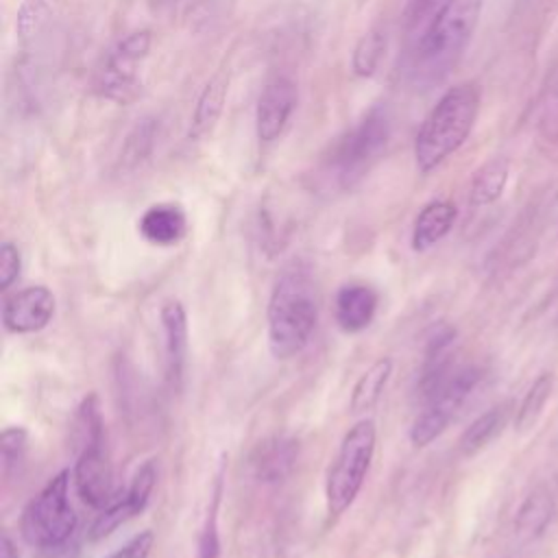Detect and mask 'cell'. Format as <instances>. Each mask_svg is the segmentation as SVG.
I'll use <instances>...</instances> for the list:
<instances>
[{"mask_svg":"<svg viewBox=\"0 0 558 558\" xmlns=\"http://www.w3.org/2000/svg\"><path fill=\"white\" fill-rule=\"evenodd\" d=\"M26 442H28V434L24 427L13 425V427L2 429L0 456H2V475L4 477H9L24 462Z\"/></svg>","mask_w":558,"mask_h":558,"instance_id":"cell-27","label":"cell"},{"mask_svg":"<svg viewBox=\"0 0 558 558\" xmlns=\"http://www.w3.org/2000/svg\"><path fill=\"white\" fill-rule=\"evenodd\" d=\"M458 216V209L451 201L447 198H436L423 205V209L416 214L414 225H412V251L423 253L438 244L453 227Z\"/></svg>","mask_w":558,"mask_h":558,"instance_id":"cell-17","label":"cell"},{"mask_svg":"<svg viewBox=\"0 0 558 558\" xmlns=\"http://www.w3.org/2000/svg\"><path fill=\"white\" fill-rule=\"evenodd\" d=\"M556 519V499L547 488H534L517 510L514 530L521 538L534 541L547 532Z\"/></svg>","mask_w":558,"mask_h":558,"instance_id":"cell-18","label":"cell"},{"mask_svg":"<svg viewBox=\"0 0 558 558\" xmlns=\"http://www.w3.org/2000/svg\"><path fill=\"white\" fill-rule=\"evenodd\" d=\"M70 469H61L24 506L20 517V534L26 545L41 551L70 543L78 523L70 504Z\"/></svg>","mask_w":558,"mask_h":558,"instance_id":"cell-7","label":"cell"},{"mask_svg":"<svg viewBox=\"0 0 558 558\" xmlns=\"http://www.w3.org/2000/svg\"><path fill=\"white\" fill-rule=\"evenodd\" d=\"M440 0H408V7L403 11L405 28H416L425 24V20L432 15V11L438 7Z\"/></svg>","mask_w":558,"mask_h":558,"instance_id":"cell-30","label":"cell"},{"mask_svg":"<svg viewBox=\"0 0 558 558\" xmlns=\"http://www.w3.org/2000/svg\"><path fill=\"white\" fill-rule=\"evenodd\" d=\"M153 545H155L153 530H142L107 558H148L153 551Z\"/></svg>","mask_w":558,"mask_h":558,"instance_id":"cell-29","label":"cell"},{"mask_svg":"<svg viewBox=\"0 0 558 558\" xmlns=\"http://www.w3.org/2000/svg\"><path fill=\"white\" fill-rule=\"evenodd\" d=\"M161 333H163V353H166V373L174 390H181L187 366V314L179 299H166L159 307Z\"/></svg>","mask_w":558,"mask_h":558,"instance_id":"cell-13","label":"cell"},{"mask_svg":"<svg viewBox=\"0 0 558 558\" xmlns=\"http://www.w3.org/2000/svg\"><path fill=\"white\" fill-rule=\"evenodd\" d=\"M227 89H229V78L225 74H216L207 81L192 113V126H190L192 137L205 135L218 122L227 100Z\"/></svg>","mask_w":558,"mask_h":558,"instance_id":"cell-21","label":"cell"},{"mask_svg":"<svg viewBox=\"0 0 558 558\" xmlns=\"http://www.w3.org/2000/svg\"><path fill=\"white\" fill-rule=\"evenodd\" d=\"M137 231L155 246H174L187 235V216L177 203H155L140 216Z\"/></svg>","mask_w":558,"mask_h":558,"instance_id":"cell-16","label":"cell"},{"mask_svg":"<svg viewBox=\"0 0 558 558\" xmlns=\"http://www.w3.org/2000/svg\"><path fill=\"white\" fill-rule=\"evenodd\" d=\"M379 294L362 281H349L338 288L333 299V318L344 333L364 331L377 314Z\"/></svg>","mask_w":558,"mask_h":558,"instance_id":"cell-14","label":"cell"},{"mask_svg":"<svg viewBox=\"0 0 558 558\" xmlns=\"http://www.w3.org/2000/svg\"><path fill=\"white\" fill-rule=\"evenodd\" d=\"M384 52H386V33L368 31L353 48V54H351L353 74L362 78L373 76L384 59Z\"/></svg>","mask_w":558,"mask_h":558,"instance_id":"cell-26","label":"cell"},{"mask_svg":"<svg viewBox=\"0 0 558 558\" xmlns=\"http://www.w3.org/2000/svg\"><path fill=\"white\" fill-rule=\"evenodd\" d=\"M0 558H20V556H17V549H15V545H13V541L9 538V534H2Z\"/></svg>","mask_w":558,"mask_h":558,"instance_id":"cell-32","label":"cell"},{"mask_svg":"<svg viewBox=\"0 0 558 558\" xmlns=\"http://www.w3.org/2000/svg\"><path fill=\"white\" fill-rule=\"evenodd\" d=\"M510 177V161L506 157H493L471 179L469 203L473 207H486L501 198Z\"/></svg>","mask_w":558,"mask_h":558,"instance_id":"cell-19","label":"cell"},{"mask_svg":"<svg viewBox=\"0 0 558 558\" xmlns=\"http://www.w3.org/2000/svg\"><path fill=\"white\" fill-rule=\"evenodd\" d=\"M480 377L482 373L477 366L453 368L442 386L423 401L425 405L410 427V442L414 447H427L429 442H434L449 427L451 418L466 401L471 390L477 386Z\"/></svg>","mask_w":558,"mask_h":558,"instance_id":"cell-9","label":"cell"},{"mask_svg":"<svg viewBox=\"0 0 558 558\" xmlns=\"http://www.w3.org/2000/svg\"><path fill=\"white\" fill-rule=\"evenodd\" d=\"M480 105L482 92L473 81L458 83L438 98L414 140V161L418 172L429 174L469 140Z\"/></svg>","mask_w":558,"mask_h":558,"instance_id":"cell-3","label":"cell"},{"mask_svg":"<svg viewBox=\"0 0 558 558\" xmlns=\"http://www.w3.org/2000/svg\"><path fill=\"white\" fill-rule=\"evenodd\" d=\"M377 445V427L373 418H360L342 436L336 458L325 477V506L331 519L344 514L357 499Z\"/></svg>","mask_w":558,"mask_h":558,"instance_id":"cell-6","label":"cell"},{"mask_svg":"<svg viewBox=\"0 0 558 558\" xmlns=\"http://www.w3.org/2000/svg\"><path fill=\"white\" fill-rule=\"evenodd\" d=\"M484 0H440L408 54V76L418 87L440 83L464 54Z\"/></svg>","mask_w":558,"mask_h":558,"instance_id":"cell-1","label":"cell"},{"mask_svg":"<svg viewBox=\"0 0 558 558\" xmlns=\"http://www.w3.org/2000/svg\"><path fill=\"white\" fill-rule=\"evenodd\" d=\"M318 323V299L312 275L305 264H288L268 299L266 329L268 349L277 360H290L301 353Z\"/></svg>","mask_w":558,"mask_h":558,"instance_id":"cell-2","label":"cell"},{"mask_svg":"<svg viewBox=\"0 0 558 558\" xmlns=\"http://www.w3.org/2000/svg\"><path fill=\"white\" fill-rule=\"evenodd\" d=\"M506 405H495L490 410H486L484 414H480L460 436V451L462 456H473L480 449H484L504 427L506 423Z\"/></svg>","mask_w":558,"mask_h":558,"instance_id":"cell-22","label":"cell"},{"mask_svg":"<svg viewBox=\"0 0 558 558\" xmlns=\"http://www.w3.org/2000/svg\"><path fill=\"white\" fill-rule=\"evenodd\" d=\"M76 445L78 456L72 469V480L78 497L102 510L116 495L113 490V469L107 449L105 421L100 414L98 397L87 395L76 412Z\"/></svg>","mask_w":558,"mask_h":558,"instance_id":"cell-4","label":"cell"},{"mask_svg":"<svg viewBox=\"0 0 558 558\" xmlns=\"http://www.w3.org/2000/svg\"><path fill=\"white\" fill-rule=\"evenodd\" d=\"M157 484V464L155 460H146L133 473L129 486L113 495V499L100 510L96 521L92 523L87 536L89 541H102L116 527L126 523L129 519L142 514L150 501V495Z\"/></svg>","mask_w":558,"mask_h":558,"instance_id":"cell-10","label":"cell"},{"mask_svg":"<svg viewBox=\"0 0 558 558\" xmlns=\"http://www.w3.org/2000/svg\"><path fill=\"white\" fill-rule=\"evenodd\" d=\"M22 270V255L13 242H2L0 246V288L9 290Z\"/></svg>","mask_w":558,"mask_h":558,"instance_id":"cell-28","label":"cell"},{"mask_svg":"<svg viewBox=\"0 0 558 558\" xmlns=\"http://www.w3.org/2000/svg\"><path fill=\"white\" fill-rule=\"evenodd\" d=\"M551 390H554V375H551V373H541V375L532 381V386L527 388L525 397L521 399L519 410H517V416H514V427H517L519 432L530 429V427L538 421V416H541V412H543V408H545V403H547Z\"/></svg>","mask_w":558,"mask_h":558,"instance_id":"cell-24","label":"cell"},{"mask_svg":"<svg viewBox=\"0 0 558 558\" xmlns=\"http://www.w3.org/2000/svg\"><path fill=\"white\" fill-rule=\"evenodd\" d=\"M57 310L54 294L46 286H26L2 303V327L9 333L24 336L50 325Z\"/></svg>","mask_w":558,"mask_h":558,"instance_id":"cell-11","label":"cell"},{"mask_svg":"<svg viewBox=\"0 0 558 558\" xmlns=\"http://www.w3.org/2000/svg\"><path fill=\"white\" fill-rule=\"evenodd\" d=\"M299 458V442L290 436H270L262 440L253 456H251V469L259 482L275 484L290 475Z\"/></svg>","mask_w":558,"mask_h":558,"instance_id":"cell-15","label":"cell"},{"mask_svg":"<svg viewBox=\"0 0 558 558\" xmlns=\"http://www.w3.org/2000/svg\"><path fill=\"white\" fill-rule=\"evenodd\" d=\"M39 558H76V547L65 543L61 547H52V549H41Z\"/></svg>","mask_w":558,"mask_h":558,"instance_id":"cell-31","label":"cell"},{"mask_svg":"<svg viewBox=\"0 0 558 558\" xmlns=\"http://www.w3.org/2000/svg\"><path fill=\"white\" fill-rule=\"evenodd\" d=\"M392 135V116L386 105H373L329 148L327 170L340 187L355 185L379 159Z\"/></svg>","mask_w":558,"mask_h":558,"instance_id":"cell-5","label":"cell"},{"mask_svg":"<svg viewBox=\"0 0 558 558\" xmlns=\"http://www.w3.org/2000/svg\"><path fill=\"white\" fill-rule=\"evenodd\" d=\"M390 375H392V360L388 355L375 360L353 384V390L349 397V410L355 414L371 410L381 399Z\"/></svg>","mask_w":558,"mask_h":558,"instance_id":"cell-20","label":"cell"},{"mask_svg":"<svg viewBox=\"0 0 558 558\" xmlns=\"http://www.w3.org/2000/svg\"><path fill=\"white\" fill-rule=\"evenodd\" d=\"M157 133H159V120L153 116H146L142 120H137V124L131 129V133L126 135L124 144H122V153H120V161L126 168H135L137 163H142L155 148L157 142Z\"/></svg>","mask_w":558,"mask_h":558,"instance_id":"cell-23","label":"cell"},{"mask_svg":"<svg viewBox=\"0 0 558 558\" xmlns=\"http://www.w3.org/2000/svg\"><path fill=\"white\" fill-rule=\"evenodd\" d=\"M296 102H299V89L292 78L288 76L270 78L264 85L255 107L257 140L264 144L275 142L283 133L286 124L290 122L296 109Z\"/></svg>","mask_w":558,"mask_h":558,"instance_id":"cell-12","label":"cell"},{"mask_svg":"<svg viewBox=\"0 0 558 558\" xmlns=\"http://www.w3.org/2000/svg\"><path fill=\"white\" fill-rule=\"evenodd\" d=\"M153 46L150 31H133L118 39L105 54L96 78L94 89L98 96L126 105L135 100L142 92L140 68L146 61Z\"/></svg>","mask_w":558,"mask_h":558,"instance_id":"cell-8","label":"cell"},{"mask_svg":"<svg viewBox=\"0 0 558 558\" xmlns=\"http://www.w3.org/2000/svg\"><path fill=\"white\" fill-rule=\"evenodd\" d=\"M222 495V469L218 471L216 486L211 493V501L205 512V521L196 541V558H220V530H218V508Z\"/></svg>","mask_w":558,"mask_h":558,"instance_id":"cell-25","label":"cell"}]
</instances>
